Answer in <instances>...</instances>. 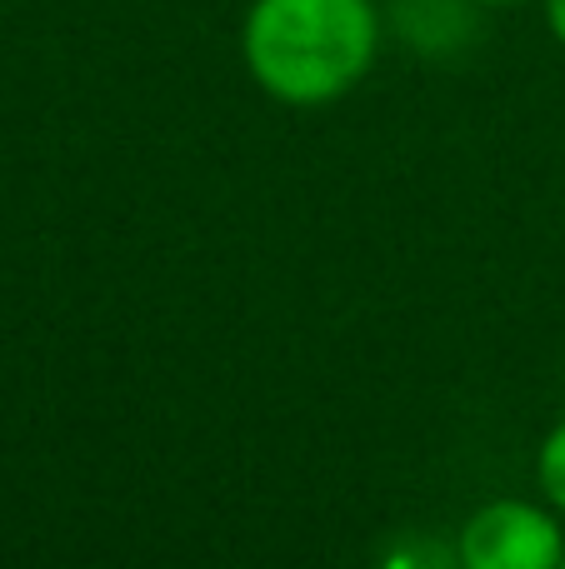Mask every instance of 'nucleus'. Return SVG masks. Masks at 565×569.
Listing matches in <instances>:
<instances>
[{"mask_svg":"<svg viewBox=\"0 0 565 569\" xmlns=\"http://www.w3.org/2000/svg\"><path fill=\"white\" fill-rule=\"evenodd\" d=\"M536 485H541V495H546L551 510L565 515V420L546 435V445H541V455H536Z\"/></svg>","mask_w":565,"mask_h":569,"instance_id":"nucleus-3","label":"nucleus"},{"mask_svg":"<svg viewBox=\"0 0 565 569\" xmlns=\"http://www.w3.org/2000/svg\"><path fill=\"white\" fill-rule=\"evenodd\" d=\"M556 569H565V560H561V565H556Z\"/></svg>","mask_w":565,"mask_h":569,"instance_id":"nucleus-6","label":"nucleus"},{"mask_svg":"<svg viewBox=\"0 0 565 569\" xmlns=\"http://www.w3.org/2000/svg\"><path fill=\"white\" fill-rule=\"evenodd\" d=\"M380 16L370 0H256L240 26L246 70L280 106H330L370 76Z\"/></svg>","mask_w":565,"mask_h":569,"instance_id":"nucleus-1","label":"nucleus"},{"mask_svg":"<svg viewBox=\"0 0 565 569\" xmlns=\"http://www.w3.org/2000/svg\"><path fill=\"white\" fill-rule=\"evenodd\" d=\"M546 26H551V36L565 46V0H546Z\"/></svg>","mask_w":565,"mask_h":569,"instance_id":"nucleus-4","label":"nucleus"},{"mask_svg":"<svg viewBox=\"0 0 565 569\" xmlns=\"http://www.w3.org/2000/svg\"><path fill=\"white\" fill-rule=\"evenodd\" d=\"M460 569H556L565 560L561 520L531 500H490L460 525Z\"/></svg>","mask_w":565,"mask_h":569,"instance_id":"nucleus-2","label":"nucleus"},{"mask_svg":"<svg viewBox=\"0 0 565 569\" xmlns=\"http://www.w3.org/2000/svg\"><path fill=\"white\" fill-rule=\"evenodd\" d=\"M480 6H516V0H480Z\"/></svg>","mask_w":565,"mask_h":569,"instance_id":"nucleus-5","label":"nucleus"}]
</instances>
